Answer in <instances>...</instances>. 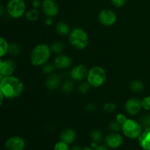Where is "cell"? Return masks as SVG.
I'll use <instances>...</instances> for the list:
<instances>
[{"mask_svg": "<svg viewBox=\"0 0 150 150\" xmlns=\"http://www.w3.org/2000/svg\"><path fill=\"white\" fill-rule=\"evenodd\" d=\"M24 85L22 81L16 76H4L0 82V90L4 98L7 99H15L23 93Z\"/></svg>", "mask_w": 150, "mask_h": 150, "instance_id": "6da1fadb", "label": "cell"}, {"mask_svg": "<svg viewBox=\"0 0 150 150\" xmlns=\"http://www.w3.org/2000/svg\"><path fill=\"white\" fill-rule=\"evenodd\" d=\"M50 45L45 43L38 44L32 49L30 54V62L32 65L40 67L48 62L51 55Z\"/></svg>", "mask_w": 150, "mask_h": 150, "instance_id": "7a4b0ae2", "label": "cell"}, {"mask_svg": "<svg viewBox=\"0 0 150 150\" xmlns=\"http://www.w3.org/2000/svg\"><path fill=\"white\" fill-rule=\"evenodd\" d=\"M69 42L74 48L83 50L89 44V36L86 31L82 28H74L68 35Z\"/></svg>", "mask_w": 150, "mask_h": 150, "instance_id": "3957f363", "label": "cell"}, {"mask_svg": "<svg viewBox=\"0 0 150 150\" xmlns=\"http://www.w3.org/2000/svg\"><path fill=\"white\" fill-rule=\"evenodd\" d=\"M106 78V72L102 67L94 66L88 70L86 81L92 87L98 88L105 83Z\"/></svg>", "mask_w": 150, "mask_h": 150, "instance_id": "277c9868", "label": "cell"}, {"mask_svg": "<svg viewBox=\"0 0 150 150\" xmlns=\"http://www.w3.org/2000/svg\"><path fill=\"white\" fill-rule=\"evenodd\" d=\"M123 135L129 139H139L142 133V126L140 123L133 119H127L124 124L122 125Z\"/></svg>", "mask_w": 150, "mask_h": 150, "instance_id": "5b68a950", "label": "cell"}, {"mask_svg": "<svg viewBox=\"0 0 150 150\" xmlns=\"http://www.w3.org/2000/svg\"><path fill=\"white\" fill-rule=\"evenodd\" d=\"M26 3L24 0H9L6 6V11L9 16L15 19L23 16L26 13Z\"/></svg>", "mask_w": 150, "mask_h": 150, "instance_id": "8992f818", "label": "cell"}, {"mask_svg": "<svg viewBox=\"0 0 150 150\" xmlns=\"http://www.w3.org/2000/svg\"><path fill=\"white\" fill-rule=\"evenodd\" d=\"M98 20L100 23L105 26H111L115 24L117 20V14L110 9H103L98 15Z\"/></svg>", "mask_w": 150, "mask_h": 150, "instance_id": "52a82bcc", "label": "cell"}, {"mask_svg": "<svg viewBox=\"0 0 150 150\" xmlns=\"http://www.w3.org/2000/svg\"><path fill=\"white\" fill-rule=\"evenodd\" d=\"M41 9L46 17L54 18L59 12V4L55 0H43L41 4Z\"/></svg>", "mask_w": 150, "mask_h": 150, "instance_id": "ba28073f", "label": "cell"}, {"mask_svg": "<svg viewBox=\"0 0 150 150\" xmlns=\"http://www.w3.org/2000/svg\"><path fill=\"white\" fill-rule=\"evenodd\" d=\"M124 142L122 136L117 132H112L107 135L105 138V146L111 149H116L120 148Z\"/></svg>", "mask_w": 150, "mask_h": 150, "instance_id": "9c48e42d", "label": "cell"}, {"mask_svg": "<svg viewBox=\"0 0 150 150\" xmlns=\"http://www.w3.org/2000/svg\"><path fill=\"white\" fill-rule=\"evenodd\" d=\"M87 68L82 64H77L71 69L70 72V78L74 81H81L86 79L88 74Z\"/></svg>", "mask_w": 150, "mask_h": 150, "instance_id": "30bf717a", "label": "cell"}, {"mask_svg": "<svg viewBox=\"0 0 150 150\" xmlns=\"http://www.w3.org/2000/svg\"><path fill=\"white\" fill-rule=\"evenodd\" d=\"M7 150H23L26 146L24 139L18 136H13L9 138L5 142Z\"/></svg>", "mask_w": 150, "mask_h": 150, "instance_id": "8fae6325", "label": "cell"}, {"mask_svg": "<svg viewBox=\"0 0 150 150\" xmlns=\"http://www.w3.org/2000/svg\"><path fill=\"white\" fill-rule=\"evenodd\" d=\"M142 108V102L137 98H130L126 101L125 105V110L129 115H136Z\"/></svg>", "mask_w": 150, "mask_h": 150, "instance_id": "7c38bea8", "label": "cell"}, {"mask_svg": "<svg viewBox=\"0 0 150 150\" xmlns=\"http://www.w3.org/2000/svg\"><path fill=\"white\" fill-rule=\"evenodd\" d=\"M54 64L55 67L59 70H65L69 68L73 63V60L70 57L66 54H59L54 60Z\"/></svg>", "mask_w": 150, "mask_h": 150, "instance_id": "4fadbf2b", "label": "cell"}, {"mask_svg": "<svg viewBox=\"0 0 150 150\" xmlns=\"http://www.w3.org/2000/svg\"><path fill=\"white\" fill-rule=\"evenodd\" d=\"M16 68V64L13 60L10 59L3 60L0 67V73L3 76H12L14 73Z\"/></svg>", "mask_w": 150, "mask_h": 150, "instance_id": "5bb4252c", "label": "cell"}, {"mask_svg": "<svg viewBox=\"0 0 150 150\" xmlns=\"http://www.w3.org/2000/svg\"><path fill=\"white\" fill-rule=\"evenodd\" d=\"M76 133L73 129L65 128L60 134V141L65 142L67 144H71L76 141Z\"/></svg>", "mask_w": 150, "mask_h": 150, "instance_id": "9a60e30c", "label": "cell"}, {"mask_svg": "<svg viewBox=\"0 0 150 150\" xmlns=\"http://www.w3.org/2000/svg\"><path fill=\"white\" fill-rule=\"evenodd\" d=\"M60 83H61V79L59 76L56 73H51L48 75L45 80V86L50 90L57 89L59 86Z\"/></svg>", "mask_w": 150, "mask_h": 150, "instance_id": "2e32d148", "label": "cell"}, {"mask_svg": "<svg viewBox=\"0 0 150 150\" xmlns=\"http://www.w3.org/2000/svg\"><path fill=\"white\" fill-rule=\"evenodd\" d=\"M138 139L142 149L144 150H150V127L146 128L144 131L142 132Z\"/></svg>", "mask_w": 150, "mask_h": 150, "instance_id": "e0dca14e", "label": "cell"}, {"mask_svg": "<svg viewBox=\"0 0 150 150\" xmlns=\"http://www.w3.org/2000/svg\"><path fill=\"white\" fill-rule=\"evenodd\" d=\"M56 32L60 36H67L70 32V29L68 25L63 21H59L56 24Z\"/></svg>", "mask_w": 150, "mask_h": 150, "instance_id": "ac0fdd59", "label": "cell"}, {"mask_svg": "<svg viewBox=\"0 0 150 150\" xmlns=\"http://www.w3.org/2000/svg\"><path fill=\"white\" fill-rule=\"evenodd\" d=\"M129 88L133 92H140L144 89V85L143 82L140 80L132 81L129 85Z\"/></svg>", "mask_w": 150, "mask_h": 150, "instance_id": "d6986e66", "label": "cell"}, {"mask_svg": "<svg viewBox=\"0 0 150 150\" xmlns=\"http://www.w3.org/2000/svg\"><path fill=\"white\" fill-rule=\"evenodd\" d=\"M39 15L40 13L38 9L33 8L26 12L24 15V17L29 21L33 22L38 21V19L39 18Z\"/></svg>", "mask_w": 150, "mask_h": 150, "instance_id": "ffe728a7", "label": "cell"}, {"mask_svg": "<svg viewBox=\"0 0 150 150\" xmlns=\"http://www.w3.org/2000/svg\"><path fill=\"white\" fill-rule=\"evenodd\" d=\"M75 87L74 84V81L71 80H65L62 84V90L63 91V92L66 94L71 93L73 91Z\"/></svg>", "mask_w": 150, "mask_h": 150, "instance_id": "44dd1931", "label": "cell"}, {"mask_svg": "<svg viewBox=\"0 0 150 150\" xmlns=\"http://www.w3.org/2000/svg\"><path fill=\"white\" fill-rule=\"evenodd\" d=\"M9 44L2 37H0V58L4 57L8 53Z\"/></svg>", "mask_w": 150, "mask_h": 150, "instance_id": "7402d4cb", "label": "cell"}, {"mask_svg": "<svg viewBox=\"0 0 150 150\" xmlns=\"http://www.w3.org/2000/svg\"><path fill=\"white\" fill-rule=\"evenodd\" d=\"M90 138L92 139V142H96V143L98 144L103 140V133L101 130L96 129V130H93L91 132Z\"/></svg>", "mask_w": 150, "mask_h": 150, "instance_id": "603a6c76", "label": "cell"}, {"mask_svg": "<svg viewBox=\"0 0 150 150\" xmlns=\"http://www.w3.org/2000/svg\"><path fill=\"white\" fill-rule=\"evenodd\" d=\"M21 52V48L20 45L17 43H12L9 45L8 48V54H10L11 56H18Z\"/></svg>", "mask_w": 150, "mask_h": 150, "instance_id": "cb8c5ba5", "label": "cell"}, {"mask_svg": "<svg viewBox=\"0 0 150 150\" xmlns=\"http://www.w3.org/2000/svg\"><path fill=\"white\" fill-rule=\"evenodd\" d=\"M51 47V52L54 54H60L64 49V44L62 42H54V43L50 45Z\"/></svg>", "mask_w": 150, "mask_h": 150, "instance_id": "d4e9b609", "label": "cell"}, {"mask_svg": "<svg viewBox=\"0 0 150 150\" xmlns=\"http://www.w3.org/2000/svg\"><path fill=\"white\" fill-rule=\"evenodd\" d=\"M103 108L105 112L112 113L114 112V111L116 110V108H117V105H116L114 103L107 102L104 104L103 106Z\"/></svg>", "mask_w": 150, "mask_h": 150, "instance_id": "484cf974", "label": "cell"}, {"mask_svg": "<svg viewBox=\"0 0 150 150\" xmlns=\"http://www.w3.org/2000/svg\"><path fill=\"white\" fill-rule=\"evenodd\" d=\"M70 146L62 141L57 142L54 146V150H70Z\"/></svg>", "mask_w": 150, "mask_h": 150, "instance_id": "4316f807", "label": "cell"}, {"mask_svg": "<svg viewBox=\"0 0 150 150\" xmlns=\"http://www.w3.org/2000/svg\"><path fill=\"white\" fill-rule=\"evenodd\" d=\"M55 66H54V63L51 64V63H45L44 65H42V72H43L45 74L50 75L52 73V72L54 71V70L55 69Z\"/></svg>", "mask_w": 150, "mask_h": 150, "instance_id": "83f0119b", "label": "cell"}, {"mask_svg": "<svg viewBox=\"0 0 150 150\" xmlns=\"http://www.w3.org/2000/svg\"><path fill=\"white\" fill-rule=\"evenodd\" d=\"M91 87L92 86L89 85V83H88L87 81L86 82H82L79 86V91L80 93L81 94H86L90 90Z\"/></svg>", "mask_w": 150, "mask_h": 150, "instance_id": "f1b7e54d", "label": "cell"}, {"mask_svg": "<svg viewBox=\"0 0 150 150\" xmlns=\"http://www.w3.org/2000/svg\"><path fill=\"white\" fill-rule=\"evenodd\" d=\"M109 130L112 132H117L118 133L120 130H122V125L117 121H112L108 125Z\"/></svg>", "mask_w": 150, "mask_h": 150, "instance_id": "f546056e", "label": "cell"}, {"mask_svg": "<svg viewBox=\"0 0 150 150\" xmlns=\"http://www.w3.org/2000/svg\"><path fill=\"white\" fill-rule=\"evenodd\" d=\"M142 102V106L144 109L146 111L150 110V96H146L141 100Z\"/></svg>", "mask_w": 150, "mask_h": 150, "instance_id": "4dcf8cb0", "label": "cell"}, {"mask_svg": "<svg viewBox=\"0 0 150 150\" xmlns=\"http://www.w3.org/2000/svg\"><path fill=\"white\" fill-rule=\"evenodd\" d=\"M110 1H111L112 5L117 8L123 7L127 2V0H110Z\"/></svg>", "mask_w": 150, "mask_h": 150, "instance_id": "1f68e13d", "label": "cell"}, {"mask_svg": "<svg viewBox=\"0 0 150 150\" xmlns=\"http://www.w3.org/2000/svg\"><path fill=\"white\" fill-rule=\"evenodd\" d=\"M142 126H144L146 128L150 127V115H145L142 119Z\"/></svg>", "mask_w": 150, "mask_h": 150, "instance_id": "d6a6232c", "label": "cell"}, {"mask_svg": "<svg viewBox=\"0 0 150 150\" xmlns=\"http://www.w3.org/2000/svg\"><path fill=\"white\" fill-rule=\"evenodd\" d=\"M127 120V117H126L125 114H122V113H120V114H118L117 115V117H116V121L117 122L120 123V125H122L124 124L125 122H126V120Z\"/></svg>", "mask_w": 150, "mask_h": 150, "instance_id": "836d02e7", "label": "cell"}, {"mask_svg": "<svg viewBox=\"0 0 150 150\" xmlns=\"http://www.w3.org/2000/svg\"><path fill=\"white\" fill-rule=\"evenodd\" d=\"M41 4H42V1L40 0H32V5L33 8L38 9L41 7Z\"/></svg>", "mask_w": 150, "mask_h": 150, "instance_id": "e575fe53", "label": "cell"}, {"mask_svg": "<svg viewBox=\"0 0 150 150\" xmlns=\"http://www.w3.org/2000/svg\"><path fill=\"white\" fill-rule=\"evenodd\" d=\"M45 23L47 26H51L53 24V18L47 17L45 20Z\"/></svg>", "mask_w": 150, "mask_h": 150, "instance_id": "d590c367", "label": "cell"}, {"mask_svg": "<svg viewBox=\"0 0 150 150\" xmlns=\"http://www.w3.org/2000/svg\"><path fill=\"white\" fill-rule=\"evenodd\" d=\"M86 109L88 111H94L95 110V105L92 103L88 104L86 106Z\"/></svg>", "mask_w": 150, "mask_h": 150, "instance_id": "8d00e7d4", "label": "cell"}, {"mask_svg": "<svg viewBox=\"0 0 150 150\" xmlns=\"http://www.w3.org/2000/svg\"><path fill=\"white\" fill-rule=\"evenodd\" d=\"M94 150H109V148L107 147L106 146H103V145H98Z\"/></svg>", "mask_w": 150, "mask_h": 150, "instance_id": "74e56055", "label": "cell"}, {"mask_svg": "<svg viewBox=\"0 0 150 150\" xmlns=\"http://www.w3.org/2000/svg\"><path fill=\"white\" fill-rule=\"evenodd\" d=\"M5 11H6V9L4 8V6H2L1 4H0V17H1V16H4Z\"/></svg>", "mask_w": 150, "mask_h": 150, "instance_id": "f35d334b", "label": "cell"}, {"mask_svg": "<svg viewBox=\"0 0 150 150\" xmlns=\"http://www.w3.org/2000/svg\"><path fill=\"white\" fill-rule=\"evenodd\" d=\"M4 96L3 95L2 92H1V90H0V107H1V105H2L3 101H4Z\"/></svg>", "mask_w": 150, "mask_h": 150, "instance_id": "ab89813d", "label": "cell"}, {"mask_svg": "<svg viewBox=\"0 0 150 150\" xmlns=\"http://www.w3.org/2000/svg\"><path fill=\"white\" fill-rule=\"evenodd\" d=\"M70 150H83V149L79 146H73V147L70 148Z\"/></svg>", "mask_w": 150, "mask_h": 150, "instance_id": "60d3db41", "label": "cell"}, {"mask_svg": "<svg viewBox=\"0 0 150 150\" xmlns=\"http://www.w3.org/2000/svg\"><path fill=\"white\" fill-rule=\"evenodd\" d=\"M83 150H94L92 147H85L83 148Z\"/></svg>", "mask_w": 150, "mask_h": 150, "instance_id": "b9f144b4", "label": "cell"}, {"mask_svg": "<svg viewBox=\"0 0 150 150\" xmlns=\"http://www.w3.org/2000/svg\"><path fill=\"white\" fill-rule=\"evenodd\" d=\"M3 77H4V76H3L2 75H1V73H0V82H1V80H2Z\"/></svg>", "mask_w": 150, "mask_h": 150, "instance_id": "7bdbcfd3", "label": "cell"}, {"mask_svg": "<svg viewBox=\"0 0 150 150\" xmlns=\"http://www.w3.org/2000/svg\"><path fill=\"white\" fill-rule=\"evenodd\" d=\"M2 62H3V59H1V58H0V67H1V63H2Z\"/></svg>", "mask_w": 150, "mask_h": 150, "instance_id": "ee69618b", "label": "cell"}]
</instances>
